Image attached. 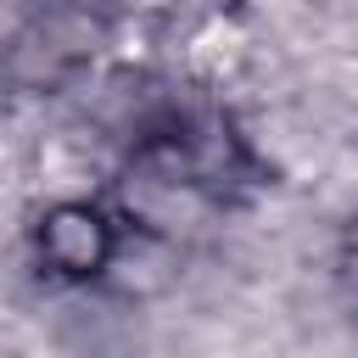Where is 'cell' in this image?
Returning <instances> with one entry per match:
<instances>
[{
    "label": "cell",
    "instance_id": "cell-1",
    "mask_svg": "<svg viewBox=\"0 0 358 358\" xmlns=\"http://www.w3.org/2000/svg\"><path fill=\"white\" fill-rule=\"evenodd\" d=\"M106 246H112V235H106V224H101L90 207H62V213H50V224H45V252H50V263L67 268V274L101 268Z\"/></svg>",
    "mask_w": 358,
    "mask_h": 358
}]
</instances>
